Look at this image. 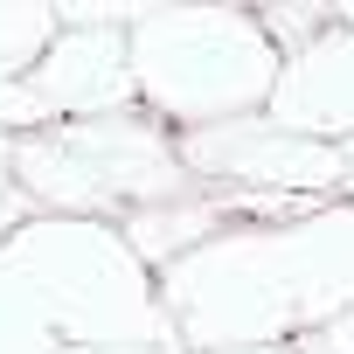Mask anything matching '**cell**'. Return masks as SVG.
Listing matches in <instances>:
<instances>
[{"label":"cell","instance_id":"9a60e30c","mask_svg":"<svg viewBox=\"0 0 354 354\" xmlns=\"http://www.w3.org/2000/svg\"><path fill=\"white\" fill-rule=\"evenodd\" d=\"M223 354H306V347H223Z\"/></svg>","mask_w":354,"mask_h":354},{"label":"cell","instance_id":"7c38bea8","mask_svg":"<svg viewBox=\"0 0 354 354\" xmlns=\"http://www.w3.org/2000/svg\"><path fill=\"white\" fill-rule=\"evenodd\" d=\"M21 216H28V195H21V188L8 181V174H0V250H8V243H15L21 230H28Z\"/></svg>","mask_w":354,"mask_h":354},{"label":"cell","instance_id":"5b68a950","mask_svg":"<svg viewBox=\"0 0 354 354\" xmlns=\"http://www.w3.org/2000/svg\"><path fill=\"white\" fill-rule=\"evenodd\" d=\"M181 160H188L195 181H236V188L292 195V202L333 195V188L347 181L340 146L306 139V132H285V125H271L264 111H257V118H230V125L188 132V139H181Z\"/></svg>","mask_w":354,"mask_h":354},{"label":"cell","instance_id":"ac0fdd59","mask_svg":"<svg viewBox=\"0 0 354 354\" xmlns=\"http://www.w3.org/2000/svg\"><path fill=\"white\" fill-rule=\"evenodd\" d=\"M333 21H340V28H354V0H347V8H340V15H333Z\"/></svg>","mask_w":354,"mask_h":354},{"label":"cell","instance_id":"3957f363","mask_svg":"<svg viewBox=\"0 0 354 354\" xmlns=\"http://www.w3.org/2000/svg\"><path fill=\"white\" fill-rule=\"evenodd\" d=\"M0 264L21 271L35 292L49 333H70V347H111V340H174V319L160 306V285H146V264L111 223L56 216L28 223Z\"/></svg>","mask_w":354,"mask_h":354},{"label":"cell","instance_id":"277c9868","mask_svg":"<svg viewBox=\"0 0 354 354\" xmlns=\"http://www.w3.org/2000/svg\"><path fill=\"white\" fill-rule=\"evenodd\" d=\"M188 160L146 118H84L49 125L15 146V188L63 216H139L160 202H188Z\"/></svg>","mask_w":354,"mask_h":354},{"label":"cell","instance_id":"9c48e42d","mask_svg":"<svg viewBox=\"0 0 354 354\" xmlns=\"http://www.w3.org/2000/svg\"><path fill=\"white\" fill-rule=\"evenodd\" d=\"M63 21L42 0H0V77H28L49 49H56Z\"/></svg>","mask_w":354,"mask_h":354},{"label":"cell","instance_id":"4fadbf2b","mask_svg":"<svg viewBox=\"0 0 354 354\" xmlns=\"http://www.w3.org/2000/svg\"><path fill=\"white\" fill-rule=\"evenodd\" d=\"M56 354H181L174 340H111V347H56Z\"/></svg>","mask_w":354,"mask_h":354},{"label":"cell","instance_id":"8992f818","mask_svg":"<svg viewBox=\"0 0 354 354\" xmlns=\"http://www.w3.org/2000/svg\"><path fill=\"white\" fill-rule=\"evenodd\" d=\"M35 97L49 104L56 125H84V118H118L139 104V77H132V49L125 28H63L56 49L28 70Z\"/></svg>","mask_w":354,"mask_h":354},{"label":"cell","instance_id":"6da1fadb","mask_svg":"<svg viewBox=\"0 0 354 354\" xmlns=\"http://www.w3.org/2000/svg\"><path fill=\"white\" fill-rule=\"evenodd\" d=\"M160 306L188 347H285L354 313V202L278 230H223L160 271Z\"/></svg>","mask_w":354,"mask_h":354},{"label":"cell","instance_id":"7a4b0ae2","mask_svg":"<svg viewBox=\"0 0 354 354\" xmlns=\"http://www.w3.org/2000/svg\"><path fill=\"white\" fill-rule=\"evenodd\" d=\"M139 97L174 125H230L257 118L278 91V42L243 8H139L125 28Z\"/></svg>","mask_w":354,"mask_h":354},{"label":"cell","instance_id":"2e32d148","mask_svg":"<svg viewBox=\"0 0 354 354\" xmlns=\"http://www.w3.org/2000/svg\"><path fill=\"white\" fill-rule=\"evenodd\" d=\"M15 146H21L15 132H0V167H15Z\"/></svg>","mask_w":354,"mask_h":354},{"label":"cell","instance_id":"5bb4252c","mask_svg":"<svg viewBox=\"0 0 354 354\" xmlns=\"http://www.w3.org/2000/svg\"><path fill=\"white\" fill-rule=\"evenodd\" d=\"M306 354H354V313H340V319L326 326V340H319V347H306Z\"/></svg>","mask_w":354,"mask_h":354},{"label":"cell","instance_id":"52a82bcc","mask_svg":"<svg viewBox=\"0 0 354 354\" xmlns=\"http://www.w3.org/2000/svg\"><path fill=\"white\" fill-rule=\"evenodd\" d=\"M264 118L285 125V132L347 146V139H354V28L333 21L319 42H306L299 56H285Z\"/></svg>","mask_w":354,"mask_h":354},{"label":"cell","instance_id":"e0dca14e","mask_svg":"<svg viewBox=\"0 0 354 354\" xmlns=\"http://www.w3.org/2000/svg\"><path fill=\"white\" fill-rule=\"evenodd\" d=\"M340 160H347V181H340V188H347V195H354V139H347V146H340Z\"/></svg>","mask_w":354,"mask_h":354},{"label":"cell","instance_id":"30bf717a","mask_svg":"<svg viewBox=\"0 0 354 354\" xmlns=\"http://www.w3.org/2000/svg\"><path fill=\"white\" fill-rule=\"evenodd\" d=\"M49 125H56V118H49V104L35 97L28 77H0V132L28 139V132H49Z\"/></svg>","mask_w":354,"mask_h":354},{"label":"cell","instance_id":"ba28073f","mask_svg":"<svg viewBox=\"0 0 354 354\" xmlns=\"http://www.w3.org/2000/svg\"><path fill=\"white\" fill-rule=\"evenodd\" d=\"M118 236L132 243V257L153 271H167L174 257H188V250H202L209 236H223V202H160V209H139V216H125L118 223Z\"/></svg>","mask_w":354,"mask_h":354},{"label":"cell","instance_id":"8fae6325","mask_svg":"<svg viewBox=\"0 0 354 354\" xmlns=\"http://www.w3.org/2000/svg\"><path fill=\"white\" fill-rule=\"evenodd\" d=\"M257 21H264V35L278 42V56H299L306 42H319V35L333 28V21H326L319 8H264Z\"/></svg>","mask_w":354,"mask_h":354}]
</instances>
